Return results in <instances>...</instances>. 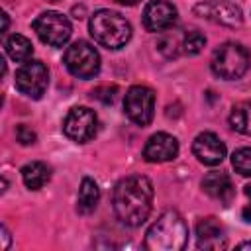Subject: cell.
Wrapping results in <instances>:
<instances>
[{"instance_id":"ac0fdd59","label":"cell","mask_w":251,"mask_h":251,"mask_svg":"<svg viewBox=\"0 0 251 251\" xmlns=\"http://www.w3.org/2000/svg\"><path fill=\"white\" fill-rule=\"evenodd\" d=\"M4 47H6L8 57L14 59L16 63H25V61H29V57H31V53H33L31 41H29L27 37L20 35V33L10 35V37L6 39V43H4Z\"/></svg>"},{"instance_id":"603a6c76","label":"cell","mask_w":251,"mask_h":251,"mask_svg":"<svg viewBox=\"0 0 251 251\" xmlns=\"http://www.w3.org/2000/svg\"><path fill=\"white\" fill-rule=\"evenodd\" d=\"M16 137H18V141H20L22 145H31V143H35V139H37L35 131H33L31 127L24 126V124L16 127Z\"/></svg>"},{"instance_id":"7c38bea8","label":"cell","mask_w":251,"mask_h":251,"mask_svg":"<svg viewBox=\"0 0 251 251\" xmlns=\"http://www.w3.org/2000/svg\"><path fill=\"white\" fill-rule=\"evenodd\" d=\"M192 153L196 155V159L202 163V165H208V167H216L224 161L226 157V145L224 141L212 133V131H202L196 135L194 143H192Z\"/></svg>"},{"instance_id":"d6986e66","label":"cell","mask_w":251,"mask_h":251,"mask_svg":"<svg viewBox=\"0 0 251 251\" xmlns=\"http://www.w3.org/2000/svg\"><path fill=\"white\" fill-rule=\"evenodd\" d=\"M229 124H231V127L235 131L251 137V100L239 102V104H235L231 108Z\"/></svg>"},{"instance_id":"e0dca14e","label":"cell","mask_w":251,"mask_h":251,"mask_svg":"<svg viewBox=\"0 0 251 251\" xmlns=\"http://www.w3.org/2000/svg\"><path fill=\"white\" fill-rule=\"evenodd\" d=\"M98 200H100V188L98 184L92 180V178H82L80 182V190H78V198H76V212L86 216V214H92L98 206Z\"/></svg>"},{"instance_id":"4fadbf2b","label":"cell","mask_w":251,"mask_h":251,"mask_svg":"<svg viewBox=\"0 0 251 251\" xmlns=\"http://www.w3.org/2000/svg\"><path fill=\"white\" fill-rule=\"evenodd\" d=\"M176 155H178V141L176 137L165 131L153 133L143 147V157L149 163H167L176 159Z\"/></svg>"},{"instance_id":"3957f363","label":"cell","mask_w":251,"mask_h":251,"mask_svg":"<svg viewBox=\"0 0 251 251\" xmlns=\"http://www.w3.org/2000/svg\"><path fill=\"white\" fill-rule=\"evenodd\" d=\"M90 35L96 43L108 47V49H120L124 47L131 37V25L129 22L112 10H98L92 14L88 24Z\"/></svg>"},{"instance_id":"5b68a950","label":"cell","mask_w":251,"mask_h":251,"mask_svg":"<svg viewBox=\"0 0 251 251\" xmlns=\"http://www.w3.org/2000/svg\"><path fill=\"white\" fill-rule=\"evenodd\" d=\"M63 63H65L67 71L76 78H92L100 71L98 51L82 39H78L71 47H67V51L63 55Z\"/></svg>"},{"instance_id":"484cf974","label":"cell","mask_w":251,"mask_h":251,"mask_svg":"<svg viewBox=\"0 0 251 251\" xmlns=\"http://www.w3.org/2000/svg\"><path fill=\"white\" fill-rule=\"evenodd\" d=\"M118 4H122V6H135V4H139V0H116Z\"/></svg>"},{"instance_id":"4316f807","label":"cell","mask_w":251,"mask_h":251,"mask_svg":"<svg viewBox=\"0 0 251 251\" xmlns=\"http://www.w3.org/2000/svg\"><path fill=\"white\" fill-rule=\"evenodd\" d=\"M2 20H4V25H2V31L8 29V14H2Z\"/></svg>"},{"instance_id":"d4e9b609","label":"cell","mask_w":251,"mask_h":251,"mask_svg":"<svg viewBox=\"0 0 251 251\" xmlns=\"http://www.w3.org/2000/svg\"><path fill=\"white\" fill-rule=\"evenodd\" d=\"M245 194H247V198L251 200V184H247V186H245ZM241 216H243V220H245V222H249V224H251V202L241 210Z\"/></svg>"},{"instance_id":"44dd1931","label":"cell","mask_w":251,"mask_h":251,"mask_svg":"<svg viewBox=\"0 0 251 251\" xmlns=\"http://www.w3.org/2000/svg\"><path fill=\"white\" fill-rule=\"evenodd\" d=\"M204 45H206V37H204V33H200L196 29L194 31H188L182 37V51L186 55H198L204 49Z\"/></svg>"},{"instance_id":"9c48e42d","label":"cell","mask_w":251,"mask_h":251,"mask_svg":"<svg viewBox=\"0 0 251 251\" xmlns=\"http://www.w3.org/2000/svg\"><path fill=\"white\" fill-rule=\"evenodd\" d=\"M49 84V71L41 61H25L16 71V88L33 100H39Z\"/></svg>"},{"instance_id":"8fae6325","label":"cell","mask_w":251,"mask_h":251,"mask_svg":"<svg viewBox=\"0 0 251 251\" xmlns=\"http://www.w3.org/2000/svg\"><path fill=\"white\" fill-rule=\"evenodd\" d=\"M176 8L167 0H151L143 10V27L151 33H163L175 25Z\"/></svg>"},{"instance_id":"30bf717a","label":"cell","mask_w":251,"mask_h":251,"mask_svg":"<svg viewBox=\"0 0 251 251\" xmlns=\"http://www.w3.org/2000/svg\"><path fill=\"white\" fill-rule=\"evenodd\" d=\"M194 14L200 18H206L214 24L227 25V27H237L243 24V14L239 6L226 2V0H212V2H198L194 6Z\"/></svg>"},{"instance_id":"83f0119b","label":"cell","mask_w":251,"mask_h":251,"mask_svg":"<svg viewBox=\"0 0 251 251\" xmlns=\"http://www.w3.org/2000/svg\"><path fill=\"white\" fill-rule=\"evenodd\" d=\"M237 247H239V249H245V247H247V249H251V241H243V243H239Z\"/></svg>"},{"instance_id":"7402d4cb","label":"cell","mask_w":251,"mask_h":251,"mask_svg":"<svg viewBox=\"0 0 251 251\" xmlns=\"http://www.w3.org/2000/svg\"><path fill=\"white\" fill-rule=\"evenodd\" d=\"M159 51L165 55V57H176L178 55V37L167 29L163 31L161 39H159Z\"/></svg>"},{"instance_id":"9a60e30c","label":"cell","mask_w":251,"mask_h":251,"mask_svg":"<svg viewBox=\"0 0 251 251\" xmlns=\"http://www.w3.org/2000/svg\"><path fill=\"white\" fill-rule=\"evenodd\" d=\"M202 188H204V192H206L210 198L218 200V202L224 204V206L231 204V200H233V196H235V188H233L231 178H229L226 173H220V171L208 173V175L202 178Z\"/></svg>"},{"instance_id":"cb8c5ba5","label":"cell","mask_w":251,"mask_h":251,"mask_svg":"<svg viewBox=\"0 0 251 251\" xmlns=\"http://www.w3.org/2000/svg\"><path fill=\"white\" fill-rule=\"evenodd\" d=\"M114 92H116V88L112 86H100V88H96V90H92V98H96V100H102L104 104H110L112 100H114Z\"/></svg>"},{"instance_id":"f1b7e54d","label":"cell","mask_w":251,"mask_h":251,"mask_svg":"<svg viewBox=\"0 0 251 251\" xmlns=\"http://www.w3.org/2000/svg\"><path fill=\"white\" fill-rule=\"evenodd\" d=\"M49 2H57V0H49Z\"/></svg>"},{"instance_id":"5bb4252c","label":"cell","mask_w":251,"mask_h":251,"mask_svg":"<svg viewBox=\"0 0 251 251\" xmlns=\"http://www.w3.org/2000/svg\"><path fill=\"white\" fill-rule=\"evenodd\" d=\"M196 243L200 249H224L227 245L226 229L216 218H202L196 224Z\"/></svg>"},{"instance_id":"ba28073f","label":"cell","mask_w":251,"mask_h":251,"mask_svg":"<svg viewBox=\"0 0 251 251\" xmlns=\"http://www.w3.org/2000/svg\"><path fill=\"white\" fill-rule=\"evenodd\" d=\"M63 131L75 143L90 141L98 131V118L96 112L86 106H75L63 120Z\"/></svg>"},{"instance_id":"8992f818","label":"cell","mask_w":251,"mask_h":251,"mask_svg":"<svg viewBox=\"0 0 251 251\" xmlns=\"http://www.w3.org/2000/svg\"><path fill=\"white\" fill-rule=\"evenodd\" d=\"M33 31L37 33V37L49 45V47H63L71 33V22L67 16H63L61 12H43L33 20Z\"/></svg>"},{"instance_id":"277c9868","label":"cell","mask_w":251,"mask_h":251,"mask_svg":"<svg viewBox=\"0 0 251 251\" xmlns=\"http://www.w3.org/2000/svg\"><path fill=\"white\" fill-rule=\"evenodd\" d=\"M210 65H212V71L216 76H220L224 80H237L249 71L251 55L241 43L227 41V43H222L214 51Z\"/></svg>"},{"instance_id":"52a82bcc","label":"cell","mask_w":251,"mask_h":251,"mask_svg":"<svg viewBox=\"0 0 251 251\" xmlns=\"http://www.w3.org/2000/svg\"><path fill=\"white\" fill-rule=\"evenodd\" d=\"M124 112L137 126H149L155 116V92L149 86L135 84L124 96Z\"/></svg>"},{"instance_id":"6da1fadb","label":"cell","mask_w":251,"mask_h":251,"mask_svg":"<svg viewBox=\"0 0 251 251\" xmlns=\"http://www.w3.org/2000/svg\"><path fill=\"white\" fill-rule=\"evenodd\" d=\"M114 212L129 227L141 226L153 206V184L143 175H129L114 188Z\"/></svg>"},{"instance_id":"7a4b0ae2","label":"cell","mask_w":251,"mask_h":251,"mask_svg":"<svg viewBox=\"0 0 251 251\" xmlns=\"http://www.w3.org/2000/svg\"><path fill=\"white\" fill-rule=\"evenodd\" d=\"M186 241L188 226L184 218L175 210H167L147 229L143 247L149 251H180L184 249Z\"/></svg>"},{"instance_id":"ffe728a7","label":"cell","mask_w":251,"mask_h":251,"mask_svg":"<svg viewBox=\"0 0 251 251\" xmlns=\"http://www.w3.org/2000/svg\"><path fill=\"white\" fill-rule=\"evenodd\" d=\"M231 165L241 176H251V147H241L231 155Z\"/></svg>"},{"instance_id":"2e32d148","label":"cell","mask_w":251,"mask_h":251,"mask_svg":"<svg viewBox=\"0 0 251 251\" xmlns=\"http://www.w3.org/2000/svg\"><path fill=\"white\" fill-rule=\"evenodd\" d=\"M22 178L29 190H39L51 180V169L41 161H31L22 169Z\"/></svg>"}]
</instances>
